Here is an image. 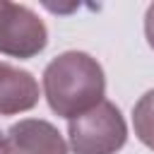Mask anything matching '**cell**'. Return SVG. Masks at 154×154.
I'll return each instance as SVG.
<instances>
[{"label":"cell","mask_w":154,"mask_h":154,"mask_svg":"<svg viewBox=\"0 0 154 154\" xmlns=\"http://www.w3.org/2000/svg\"><path fill=\"white\" fill-rule=\"evenodd\" d=\"M0 154H10V142L2 132H0Z\"/></svg>","instance_id":"8"},{"label":"cell","mask_w":154,"mask_h":154,"mask_svg":"<svg viewBox=\"0 0 154 154\" xmlns=\"http://www.w3.org/2000/svg\"><path fill=\"white\" fill-rule=\"evenodd\" d=\"M10 154H67L58 128L41 118H24L7 130Z\"/></svg>","instance_id":"4"},{"label":"cell","mask_w":154,"mask_h":154,"mask_svg":"<svg viewBox=\"0 0 154 154\" xmlns=\"http://www.w3.org/2000/svg\"><path fill=\"white\" fill-rule=\"evenodd\" d=\"M38 103V82L29 70L0 63V116L31 111Z\"/></svg>","instance_id":"5"},{"label":"cell","mask_w":154,"mask_h":154,"mask_svg":"<svg viewBox=\"0 0 154 154\" xmlns=\"http://www.w3.org/2000/svg\"><path fill=\"white\" fill-rule=\"evenodd\" d=\"M144 36H147V43L154 48V2L147 7V14H144Z\"/></svg>","instance_id":"7"},{"label":"cell","mask_w":154,"mask_h":154,"mask_svg":"<svg viewBox=\"0 0 154 154\" xmlns=\"http://www.w3.org/2000/svg\"><path fill=\"white\" fill-rule=\"evenodd\" d=\"M48 43L43 19L26 5L0 0V53L12 58H34Z\"/></svg>","instance_id":"3"},{"label":"cell","mask_w":154,"mask_h":154,"mask_svg":"<svg viewBox=\"0 0 154 154\" xmlns=\"http://www.w3.org/2000/svg\"><path fill=\"white\" fill-rule=\"evenodd\" d=\"M132 125H135V135L137 140L154 149V89L144 91L140 96V101L132 108Z\"/></svg>","instance_id":"6"},{"label":"cell","mask_w":154,"mask_h":154,"mask_svg":"<svg viewBox=\"0 0 154 154\" xmlns=\"http://www.w3.org/2000/svg\"><path fill=\"white\" fill-rule=\"evenodd\" d=\"M67 137L75 154H116L128 142V125L118 106L103 99L91 111L67 120Z\"/></svg>","instance_id":"2"},{"label":"cell","mask_w":154,"mask_h":154,"mask_svg":"<svg viewBox=\"0 0 154 154\" xmlns=\"http://www.w3.org/2000/svg\"><path fill=\"white\" fill-rule=\"evenodd\" d=\"M43 94L53 113L72 120L103 101L106 77L96 58L82 51H67L46 65Z\"/></svg>","instance_id":"1"}]
</instances>
